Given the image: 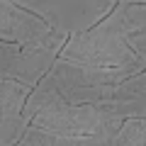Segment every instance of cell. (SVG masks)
<instances>
[{
  "label": "cell",
  "instance_id": "6da1fadb",
  "mask_svg": "<svg viewBox=\"0 0 146 146\" xmlns=\"http://www.w3.org/2000/svg\"><path fill=\"white\" fill-rule=\"evenodd\" d=\"M141 68H146V56H139L136 61L124 66H88L58 56L49 76L71 105H85L112 98L117 85L129 76L139 73Z\"/></svg>",
  "mask_w": 146,
  "mask_h": 146
},
{
  "label": "cell",
  "instance_id": "7a4b0ae2",
  "mask_svg": "<svg viewBox=\"0 0 146 146\" xmlns=\"http://www.w3.org/2000/svg\"><path fill=\"white\" fill-rule=\"evenodd\" d=\"M58 56L88 66H124L136 61L139 56L127 44L122 29V3H117L115 10L95 27L71 34Z\"/></svg>",
  "mask_w": 146,
  "mask_h": 146
},
{
  "label": "cell",
  "instance_id": "3957f363",
  "mask_svg": "<svg viewBox=\"0 0 146 146\" xmlns=\"http://www.w3.org/2000/svg\"><path fill=\"white\" fill-rule=\"evenodd\" d=\"M20 5L46 20L56 32L71 36L105 20L117 0H20Z\"/></svg>",
  "mask_w": 146,
  "mask_h": 146
},
{
  "label": "cell",
  "instance_id": "277c9868",
  "mask_svg": "<svg viewBox=\"0 0 146 146\" xmlns=\"http://www.w3.org/2000/svg\"><path fill=\"white\" fill-rule=\"evenodd\" d=\"M0 39L34 49H54L61 54L68 34L56 32L46 20L12 0H0Z\"/></svg>",
  "mask_w": 146,
  "mask_h": 146
},
{
  "label": "cell",
  "instance_id": "5b68a950",
  "mask_svg": "<svg viewBox=\"0 0 146 146\" xmlns=\"http://www.w3.org/2000/svg\"><path fill=\"white\" fill-rule=\"evenodd\" d=\"M58 51L34 49L15 42H0V78H15L27 85H36L51 71Z\"/></svg>",
  "mask_w": 146,
  "mask_h": 146
},
{
  "label": "cell",
  "instance_id": "8992f818",
  "mask_svg": "<svg viewBox=\"0 0 146 146\" xmlns=\"http://www.w3.org/2000/svg\"><path fill=\"white\" fill-rule=\"evenodd\" d=\"M34 85H27L15 78L0 80V144H20L27 127L32 124L25 117V105Z\"/></svg>",
  "mask_w": 146,
  "mask_h": 146
},
{
  "label": "cell",
  "instance_id": "52a82bcc",
  "mask_svg": "<svg viewBox=\"0 0 146 146\" xmlns=\"http://www.w3.org/2000/svg\"><path fill=\"white\" fill-rule=\"evenodd\" d=\"M95 105L102 107L107 115H115L119 119L146 117V68H141L139 73H134L127 80H122L115 88L112 98L100 100Z\"/></svg>",
  "mask_w": 146,
  "mask_h": 146
},
{
  "label": "cell",
  "instance_id": "ba28073f",
  "mask_svg": "<svg viewBox=\"0 0 146 146\" xmlns=\"http://www.w3.org/2000/svg\"><path fill=\"white\" fill-rule=\"evenodd\" d=\"M124 39L136 56H146V3H122Z\"/></svg>",
  "mask_w": 146,
  "mask_h": 146
},
{
  "label": "cell",
  "instance_id": "9c48e42d",
  "mask_svg": "<svg viewBox=\"0 0 146 146\" xmlns=\"http://www.w3.org/2000/svg\"><path fill=\"white\" fill-rule=\"evenodd\" d=\"M112 146H146V117H127L112 139Z\"/></svg>",
  "mask_w": 146,
  "mask_h": 146
},
{
  "label": "cell",
  "instance_id": "30bf717a",
  "mask_svg": "<svg viewBox=\"0 0 146 146\" xmlns=\"http://www.w3.org/2000/svg\"><path fill=\"white\" fill-rule=\"evenodd\" d=\"M12 3H17V5H20V0H12Z\"/></svg>",
  "mask_w": 146,
  "mask_h": 146
}]
</instances>
